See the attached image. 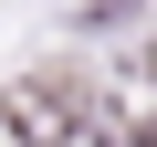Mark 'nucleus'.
<instances>
[{
    "instance_id": "f257e3e1",
    "label": "nucleus",
    "mask_w": 157,
    "mask_h": 147,
    "mask_svg": "<svg viewBox=\"0 0 157 147\" xmlns=\"http://www.w3.org/2000/svg\"><path fill=\"white\" fill-rule=\"evenodd\" d=\"M147 74H157V42H147Z\"/></svg>"
}]
</instances>
